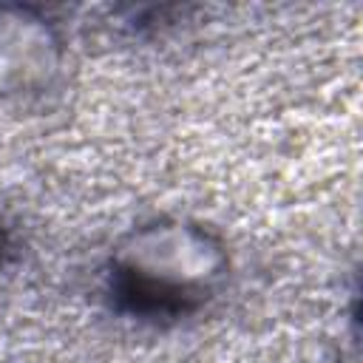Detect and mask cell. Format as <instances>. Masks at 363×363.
<instances>
[{
    "instance_id": "3",
    "label": "cell",
    "mask_w": 363,
    "mask_h": 363,
    "mask_svg": "<svg viewBox=\"0 0 363 363\" xmlns=\"http://www.w3.org/2000/svg\"><path fill=\"white\" fill-rule=\"evenodd\" d=\"M6 252H9V241H6V235H3V230H0V267H3V261H6Z\"/></svg>"
},
{
    "instance_id": "2",
    "label": "cell",
    "mask_w": 363,
    "mask_h": 363,
    "mask_svg": "<svg viewBox=\"0 0 363 363\" xmlns=\"http://www.w3.org/2000/svg\"><path fill=\"white\" fill-rule=\"evenodd\" d=\"M65 57L60 28L34 6L0 3V96H28L54 85Z\"/></svg>"
},
{
    "instance_id": "1",
    "label": "cell",
    "mask_w": 363,
    "mask_h": 363,
    "mask_svg": "<svg viewBox=\"0 0 363 363\" xmlns=\"http://www.w3.org/2000/svg\"><path fill=\"white\" fill-rule=\"evenodd\" d=\"M230 264V250L213 227L162 216L130 227L111 247L102 289L122 318L150 326L179 323L218 298Z\"/></svg>"
}]
</instances>
